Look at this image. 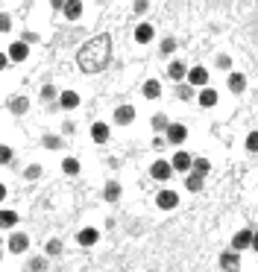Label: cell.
I'll use <instances>...</instances> for the list:
<instances>
[{
    "mask_svg": "<svg viewBox=\"0 0 258 272\" xmlns=\"http://www.w3.org/2000/svg\"><path fill=\"white\" fill-rule=\"evenodd\" d=\"M59 105L73 111V108L79 105V94H76V91H62V94H59Z\"/></svg>",
    "mask_w": 258,
    "mask_h": 272,
    "instance_id": "13",
    "label": "cell"
},
{
    "mask_svg": "<svg viewBox=\"0 0 258 272\" xmlns=\"http://www.w3.org/2000/svg\"><path fill=\"white\" fill-rule=\"evenodd\" d=\"M103 199L106 202H118V199H121V185H118V182H109L103 190Z\"/></svg>",
    "mask_w": 258,
    "mask_h": 272,
    "instance_id": "22",
    "label": "cell"
},
{
    "mask_svg": "<svg viewBox=\"0 0 258 272\" xmlns=\"http://www.w3.org/2000/svg\"><path fill=\"white\" fill-rule=\"evenodd\" d=\"M6 199V185H0V202Z\"/></svg>",
    "mask_w": 258,
    "mask_h": 272,
    "instance_id": "42",
    "label": "cell"
},
{
    "mask_svg": "<svg viewBox=\"0 0 258 272\" xmlns=\"http://www.w3.org/2000/svg\"><path fill=\"white\" fill-rule=\"evenodd\" d=\"M167 126H170V123H167V117H164V114H155V117H153V129H155V132H164Z\"/></svg>",
    "mask_w": 258,
    "mask_h": 272,
    "instance_id": "27",
    "label": "cell"
},
{
    "mask_svg": "<svg viewBox=\"0 0 258 272\" xmlns=\"http://www.w3.org/2000/svg\"><path fill=\"white\" fill-rule=\"evenodd\" d=\"M246 150H249V153H258V132H249V135H246Z\"/></svg>",
    "mask_w": 258,
    "mask_h": 272,
    "instance_id": "29",
    "label": "cell"
},
{
    "mask_svg": "<svg viewBox=\"0 0 258 272\" xmlns=\"http://www.w3.org/2000/svg\"><path fill=\"white\" fill-rule=\"evenodd\" d=\"M155 205H158L161 211H173V208L179 205V193H176V190H161V193L155 196Z\"/></svg>",
    "mask_w": 258,
    "mask_h": 272,
    "instance_id": "3",
    "label": "cell"
},
{
    "mask_svg": "<svg viewBox=\"0 0 258 272\" xmlns=\"http://www.w3.org/2000/svg\"><path fill=\"white\" fill-rule=\"evenodd\" d=\"M220 266H223L226 272H238V266H241V255H238L235 249L223 252V255H220Z\"/></svg>",
    "mask_w": 258,
    "mask_h": 272,
    "instance_id": "7",
    "label": "cell"
},
{
    "mask_svg": "<svg viewBox=\"0 0 258 272\" xmlns=\"http://www.w3.org/2000/svg\"><path fill=\"white\" fill-rule=\"evenodd\" d=\"M50 6L53 9H59V6H65V0H50Z\"/></svg>",
    "mask_w": 258,
    "mask_h": 272,
    "instance_id": "41",
    "label": "cell"
},
{
    "mask_svg": "<svg viewBox=\"0 0 258 272\" xmlns=\"http://www.w3.org/2000/svg\"><path fill=\"white\" fill-rule=\"evenodd\" d=\"M176 50V38H164L161 41V53H173Z\"/></svg>",
    "mask_w": 258,
    "mask_h": 272,
    "instance_id": "32",
    "label": "cell"
},
{
    "mask_svg": "<svg viewBox=\"0 0 258 272\" xmlns=\"http://www.w3.org/2000/svg\"><path fill=\"white\" fill-rule=\"evenodd\" d=\"M0 164H12V147L0 144Z\"/></svg>",
    "mask_w": 258,
    "mask_h": 272,
    "instance_id": "28",
    "label": "cell"
},
{
    "mask_svg": "<svg viewBox=\"0 0 258 272\" xmlns=\"http://www.w3.org/2000/svg\"><path fill=\"white\" fill-rule=\"evenodd\" d=\"M47 255L50 257L62 255V243H59V240H50V243H47Z\"/></svg>",
    "mask_w": 258,
    "mask_h": 272,
    "instance_id": "30",
    "label": "cell"
},
{
    "mask_svg": "<svg viewBox=\"0 0 258 272\" xmlns=\"http://www.w3.org/2000/svg\"><path fill=\"white\" fill-rule=\"evenodd\" d=\"M150 173H153V179H158V182H167L173 176V167H170V161H153Z\"/></svg>",
    "mask_w": 258,
    "mask_h": 272,
    "instance_id": "6",
    "label": "cell"
},
{
    "mask_svg": "<svg viewBox=\"0 0 258 272\" xmlns=\"http://www.w3.org/2000/svg\"><path fill=\"white\" fill-rule=\"evenodd\" d=\"M6 56H9V62H24V59L30 56V44H27V41H15Z\"/></svg>",
    "mask_w": 258,
    "mask_h": 272,
    "instance_id": "9",
    "label": "cell"
},
{
    "mask_svg": "<svg viewBox=\"0 0 258 272\" xmlns=\"http://www.w3.org/2000/svg\"><path fill=\"white\" fill-rule=\"evenodd\" d=\"M9 30H12V18L0 15V33H9Z\"/></svg>",
    "mask_w": 258,
    "mask_h": 272,
    "instance_id": "33",
    "label": "cell"
},
{
    "mask_svg": "<svg viewBox=\"0 0 258 272\" xmlns=\"http://www.w3.org/2000/svg\"><path fill=\"white\" fill-rule=\"evenodd\" d=\"M153 35H155L153 24H138V27H135V41H138V44H147V41H153Z\"/></svg>",
    "mask_w": 258,
    "mask_h": 272,
    "instance_id": "12",
    "label": "cell"
},
{
    "mask_svg": "<svg viewBox=\"0 0 258 272\" xmlns=\"http://www.w3.org/2000/svg\"><path fill=\"white\" fill-rule=\"evenodd\" d=\"M15 225H18V214L9 211V208H3L0 211V228H15Z\"/></svg>",
    "mask_w": 258,
    "mask_h": 272,
    "instance_id": "21",
    "label": "cell"
},
{
    "mask_svg": "<svg viewBox=\"0 0 258 272\" xmlns=\"http://www.w3.org/2000/svg\"><path fill=\"white\" fill-rule=\"evenodd\" d=\"M188 85L206 88V85H208V70H206V68H191V70H188Z\"/></svg>",
    "mask_w": 258,
    "mask_h": 272,
    "instance_id": "8",
    "label": "cell"
},
{
    "mask_svg": "<svg viewBox=\"0 0 258 272\" xmlns=\"http://www.w3.org/2000/svg\"><path fill=\"white\" fill-rule=\"evenodd\" d=\"M62 170L68 173V176H76V173H79V161H76V158H65V161H62Z\"/></svg>",
    "mask_w": 258,
    "mask_h": 272,
    "instance_id": "25",
    "label": "cell"
},
{
    "mask_svg": "<svg viewBox=\"0 0 258 272\" xmlns=\"http://www.w3.org/2000/svg\"><path fill=\"white\" fill-rule=\"evenodd\" d=\"M97 240H100V231H97V228H82V231L76 234V243H79V246H94Z\"/></svg>",
    "mask_w": 258,
    "mask_h": 272,
    "instance_id": "15",
    "label": "cell"
},
{
    "mask_svg": "<svg viewBox=\"0 0 258 272\" xmlns=\"http://www.w3.org/2000/svg\"><path fill=\"white\" fill-rule=\"evenodd\" d=\"M252 249H255V252H258V231H255V234H252Z\"/></svg>",
    "mask_w": 258,
    "mask_h": 272,
    "instance_id": "43",
    "label": "cell"
},
{
    "mask_svg": "<svg viewBox=\"0 0 258 272\" xmlns=\"http://www.w3.org/2000/svg\"><path fill=\"white\" fill-rule=\"evenodd\" d=\"M141 94H144L147 100H158V97H161V85H158V79H147L144 88H141Z\"/></svg>",
    "mask_w": 258,
    "mask_h": 272,
    "instance_id": "17",
    "label": "cell"
},
{
    "mask_svg": "<svg viewBox=\"0 0 258 272\" xmlns=\"http://www.w3.org/2000/svg\"><path fill=\"white\" fill-rule=\"evenodd\" d=\"M164 135L170 144H182V141H188V129L182 126V123H170L167 129H164Z\"/></svg>",
    "mask_w": 258,
    "mask_h": 272,
    "instance_id": "4",
    "label": "cell"
},
{
    "mask_svg": "<svg viewBox=\"0 0 258 272\" xmlns=\"http://www.w3.org/2000/svg\"><path fill=\"white\" fill-rule=\"evenodd\" d=\"M41 97H44V100H53V97H56V88H53V85H44V88H41Z\"/></svg>",
    "mask_w": 258,
    "mask_h": 272,
    "instance_id": "36",
    "label": "cell"
},
{
    "mask_svg": "<svg viewBox=\"0 0 258 272\" xmlns=\"http://www.w3.org/2000/svg\"><path fill=\"white\" fill-rule=\"evenodd\" d=\"M200 105H203V108L217 105V91H214V88H203V91H200Z\"/></svg>",
    "mask_w": 258,
    "mask_h": 272,
    "instance_id": "20",
    "label": "cell"
},
{
    "mask_svg": "<svg viewBox=\"0 0 258 272\" xmlns=\"http://www.w3.org/2000/svg\"><path fill=\"white\" fill-rule=\"evenodd\" d=\"M243 88H246V76L243 73H232L229 76V91L232 94H243Z\"/></svg>",
    "mask_w": 258,
    "mask_h": 272,
    "instance_id": "19",
    "label": "cell"
},
{
    "mask_svg": "<svg viewBox=\"0 0 258 272\" xmlns=\"http://www.w3.org/2000/svg\"><path fill=\"white\" fill-rule=\"evenodd\" d=\"M147 6H150L147 0H135V12H147Z\"/></svg>",
    "mask_w": 258,
    "mask_h": 272,
    "instance_id": "39",
    "label": "cell"
},
{
    "mask_svg": "<svg viewBox=\"0 0 258 272\" xmlns=\"http://www.w3.org/2000/svg\"><path fill=\"white\" fill-rule=\"evenodd\" d=\"M185 185H188V190H191V193L203 190V176H200V173H191V176H188V182H185Z\"/></svg>",
    "mask_w": 258,
    "mask_h": 272,
    "instance_id": "23",
    "label": "cell"
},
{
    "mask_svg": "<svg viewBox=\"0 0 258 272\" xmlns=\"http://www.w3.org/2000/svg\"><path fill=\"white\" fill-rule=\"evenodd\" d=\"M62 12H65L68 21H79V18H82V0H65Z\"/></svg>",
    "mask_w": 258,
    "mask_h": 272,
    "instance_id": "11",
    "label": "cell"
},
{
    "mask_svg": "<svg viewBox=\"0 0 258 272\" xmlns=\"http://www.w3.org/2000/svg\"><path fill=\"white\" fill-rule=\"evenodd\" d=\"M132 120H135V108H132V105H118V111H115V123L126 126V123H132Z\"/></svg>",
    "mask_w": 258,
    "mask_h": 272,
    "instance_id": "14",
    "label": "cell"
},
{
    "mask_svg": "<svg viewBox=\"0 0 258 272\" xmlns=\"http://www.w3.org/2000/svg\"><path fill=\"white\" fill-rule=\"evenodd\" d=\"M191 170H194V173H200V176H206V173L211 170V164H208V158H197Z\"/></svg>",
    "mask_w": 258,
    "mask_h": 272,
    "instance_id": "26",
    "label": "cell"
},
{
    "mask_svg": "<svg viewBox=\"0 0 258 272\" xmlns=\"http://www.w3.org/2000/svg\"><path fill=\"white\" fill-rule=\"evenodd\" d=\"M109 59H112V38H109V35H94L91 41H85V44L76 50V65H79V70H85V73L103 70L106 65H109Z\"/></svg>",
    "mask_w": 258,
    "mask_h": 272,
    "instance_id": "1",
    "label": "cell"
},
{
    "mask_svg": "<svg viewBox=\"0 0 258 272\" xmlns=\"http://www.w3.org/2000/svg\"><path fill=\"white\" fill-rule=\"evenodd\" d=\"M170 167H173L176 173H188L191 167H194V158H191L188 153H176V155L170 158Z\"/></svg>",
    "mask_w": 258,
    "mask_h": 272,
    "instance_id": "5",
    "label": "cell"
},
{
    "mask_svg": "<svg viewBox=\"0 0 258 272\" xmlns=\"http://www.w3.org/2000/svg\"><path fill=\"white\" fill-rule=\"evenodd\" d=\"M30 272H44V260H41V257L33 260V263H30Z\"/></svg>",
    "mask_w": 258,
    "mask_h": 272,
    "instance_id": "38",
    "label": "cell"
},
{
    "mask_svg": "<svg viewBox=\"0 0 258 272\" xmlns=\"http://www.w3.org/2000/svg\"><path fill=\"white\" fill-rule=\"evenodd\" d=\"M176 91H179V100H191L194 97V85H179Z\"/></svg>",
    "mask_w": 258,
    "mask_h": 272,
    "instance_id": "31",
    "label": "cell"
},
{
    "mask_svg": "<svg viewBox=\"0 0 258 272\" xmlns=\"http://www.w3.org/2000/svg\"><path fill=\"white\" fill-rule=\"evenodd\" d=\"M0 257H3V255H0Z\"/></svg>",
    "mask_w": 258,
    "mask_h": 272,
    "instance_id": "44",
    "label": "cell"
},
{
    "mask_svg": "<svg viewBox=\"0 0 258 272\" xmlns=\"http://www.w3.org/2000/svg\"><path fill=\"white\" fill-rule=\"evenodd\" d=\"M91 138H94L97 144H106V141L112 138V129H109L106 123H94V126H91Z\"/></svg>",
    "mask_w": 258,
    "mask_h": 272,
    "instance_id": "18",
    "label": "cell"
},
{
    "mask_svg": "<svg viewBox=\"0 0 258 272\" xmlns=\"http://www.w3.org/2000/svg\"><path fill=\"white\" fill-rule=\"evenodd\" d=\"M59 144H62V141H59L56 135H47V141H44V147H50V150H56Z\"/></svg>",
    "mask_w": 258,
    "mask_h": 272,
    "instance_id": "37",
    "label": "cell"
},
{
    "mask_svg": "<svg viewBox=\"0 0 258 272\" xmlns=\"http://www.w3.org/2000/svg\"><path fill=\"white\" fill-rule=\"evenodd\" d=\"M9 105H12V114H24V111L30 108V100H27V97H18V100H12Z\"/></svg>",
    "mask_w": 258,
    "mask_h": 272,
    "instance_id": "24",
    "label": "cell"
},
{
    "mask_svg": "<svg viewBox=\"0 0 258 272\" xmlns=\"http://www.w3.org/2000/svg\"><path fill=\"white\" fill-rule=\"evenodd\" d=\"M24 176H27V179H38V176H41V167H38V164H30Z\"/></svg>",
    "mask_w": 258,
    "mask_h": 272,
    "instance_id": "34",
    "label": "cell"
},
{
    "mask_svg": "<svg viewBox=\"0 0 258 272\" xmlns=\"http://www.w3.org/2000/svg\"><path fill=\"white\" fill-rule=\"evenodd\" d=\"M252 234H255V228H243V231H238V234L232 237V249H235V252L249 249V246H252Z\"/></svg>",
    "mask_w": 258,
    "mask_h": 272,
    "instance_id": "2",
    "label": "cell"
},
{
    "mask_svg": "<svg viewBox=\"0 0 258 272\" xmlns=\"http://www.w3.org/2000/svg\"><path fill=\"white\" fill-rule=\"evenodd\" d=\"M167 76H170L173 82H182V79L188 76V68H185L182 62H170V65H167Z\"/></svg>",
    "mask_w": 258,
    "mask_h": 272,
    "instance_id": "16",
    "label": "cell"
},
{
    "mask_svg": "<svg viewBox=\"0 0 258 272\" xmlns=\"http://www.w3.org/2000/svg\"><path fill=\"white\" fill-rule=\"evenodd\" d=\"M6 65H9V56H6V53H0V70H6Z\"/></svg>",
    "mask_w": 258,
    "mask_h": 272,
    "instance_id": "40",
    "label": "cell"
},
{
    "mask_svg": "<svg viewBox=\"0 0 258 272\" xmlns=\"http://www.w3.org/2000/svg\"><path fill=\"white\" fill-rule=\"evenodd\" d=\"M27 249H30V237L27 234H12L9 237V252L12 255H24Z\"/></svg>",
    "mask_w": 258,
    "mask_h": 272,
    "instance_id": "10",
    "label": "cell"
},
{
    "mask_svg": "<svg viewBox=\"0 0 258 272\" xmlns=\"http://www.w3.org/2000/svg\"><path fill=\"white\" fill-rule=\"evenodd\" d=\"M217 68H220V70L232 68V59H229V56H217Z\"/></svg>",
    "mask_w": 258,
    "mask_h": 272,
    "instance_id": "35",
    "label": "cell"
}]
</instances>
